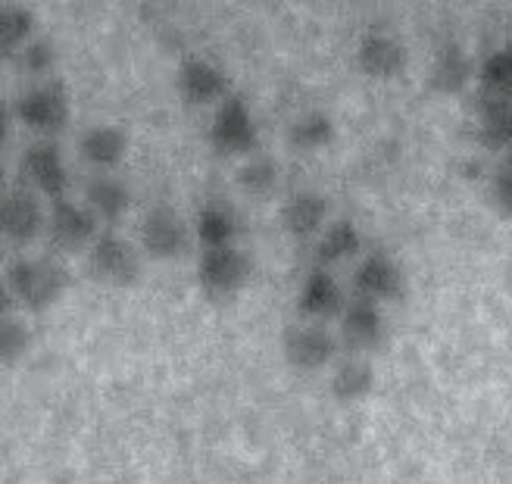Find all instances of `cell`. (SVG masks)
<instances>
[{"mask_svg": "<svg viewBox=\"0 0 512 484\" xmlns=\"http://www.w3.org/2000/svg\"><path fill=\"white\" fill-rule=\"evenodd\" d=\"M356 63H360L369 79H394L406 63V50L391 35L369 32L360 41V47H356Z\"/></svg>", "mask_w": 512, "mask_h": 484, "instance_id": "4fadbf2b", "label": "cell"}, {"mask_svg": "<svg viewBox=\"0 0 512 484\" xmlns=\"http://www.w3.org/2000/svg\"><path fill=\"white\" fill-rule=\"evenodd\" d=\"M35 32V13L25 7H4L0 13V54L10 57ZM32 44V41H29Z\"/></svg>", "mask_w": 512, "mask_h": 484, "instance_id": "cb8c5ba5", "label": "cell"}, {"mask_svg": "<svg viewBox=\"0 0 512 484\" xmlns=\"http://www.w3.org/2000/svg\"><path fill=\"white\" fill-rule=\"evenodd\" d=\"M94 235H97V216L91 210L75 207L69 200H57L50 207V238H54V244L75 250L85 247Z\"/></svg>", "mask_w": 512, "mask_h": 484, "instance_id": "5bb4252c", "label": "cell"}, {"mask_svg": "<svg viewBox=\"0 0 512 484\" xmlns=\"http://www.w3.org/2000/svg\"><path fill=\"white\" fill-rule=\"evenodd\" d=\"M0 228L10 241H32L44 228L41 203L29 191H10L0 200Z\"/></svg>", "mask_w": 512, "mask_h": 484, "instance_id": "7c38bea8", "label": "cell"}, {"mask_svg": "<svg viewBox=\"0 0 512 484\" xmlns=\"http://www.w3.org/2000/svg\"><path fill=\"white\" fill-rule=\"evenodd\" d=\"M331 138H335V122H331V116H325L319 110L300 116L291 125V144L300 147V150H319V147L331 144Z\"/></svg>", "mask_w": 512, "mask_h": 484, "instance_id": "d4e9b609", "label": "cell"}, {"mask_svg": "<svg viewBox=\"0 0 512 484\" xmlns=\"http://www.w3.org/2000/svg\"><path fill=\"white\" fill-rule=\"evenodd\" d=\"M328 203L316 191H300L288 200L285 213H281V225L291 238H313L319 228L325 225Z\"/></svg>", "mask_w": 512, "mask_h": 484, "instance_id": "2e32d148", "label": "cell"}, {"mask_svg": "<svg viewBox=\"0 0 512 484\" xmlns=\"http://www.w3.org/2000/svg\"><path fill=\"white\" fill-rule=\"evenodd\" d=\"M210 144L219 150V154H228V157H241V154H250L256 147V125H253V116L244 104V97H225L216 116H213V125H210Z\"/></svg>", "mask_w": 512, "mask_h": 484, "instance_id": "277c9868", "label": "cell"}, {"mask_svg": "<svg viewBox=\"0 0 512 484\" xmlns=\"http://www.w3.org/2000/svg\"><path fill=\"white\" fill-rule=\"evenodd\" d=\"M238 235V216L225 207V203H207L197 213V241L203 244V250H222L232 247V241Z\"/></svg>", "mask_w": 512, "mask_h": 484, "instance_id": "ffe728a7", "label": "cell"}, {"mask_svg": "<svg viewBox=\"0 0 512 484\" xmlns=\"http://www.w3.org/2000/svg\"><path fill=\"white\" fill-rule=\"evenodd\" d=\"M88 203H91V213L104 216V219H119L128 207H132V191H128L122 182H116V178H91L88 188Z\"/></svg>", "mask_w": 512, "mask_h": 484, "instance_id": "44dd1931", "label": "cell"}, {"mask_svg": "<svg viewBox=\"0 0 512 484\" xmlns=\"http://www.w3.org/2000/svg\"><path fill=\"white\" fill-rule=\"evenodd\" d=\"M50 66H54V47H50L47 41H32L29 47H25V69H29L32 75H44Z\"/></svg>", "mask_w": 512, "mask_h": 484, "instance_id": "f1b7e54d", "label": "cell"}, {"mask_svg": "<svg viewBox=\"0 0 512 484\" xmlns=\"http://www.w3.org/2000/svg\"><path fill=\"white\" fill-rule=\"evenodd\" d=\"M7 285L29 310H47L69 285V272L57 260H16L7 269Z\"/></svg>", "mask_w": 512, "mask_h": 484, "instance_id": "6da1fadb", "label": "cell"}, {"mask_svg": "<svg viewBox=\"0 0 512 484\" xmlns=\"http://www.w3.org/2000/svg\"><path fill=\"white\" fill-rule=\"evenodd\" d=\"M372 381H375V372L366 360H347L338 366L335 378H331V394L341 403L363 400L372 391Z\"/></svg>", "mask_w": 512, "mask_h": 484, "instance_id": "7402d4cb", "label": "cell"}, {"mask_svg": "<svg viewBox=\"0 0 512 484\" xmlns=\"http://www.w3.org/2000/svg\"><path fill=\"white\" fill-rule=\"evenodd\" d=\"M91 269L100 282L116 288H132L141 278L138 250L119 235H100L91 247Z\"/></svg>", "mask_w": 512, "mask_h": 484, "instance_id": "5b68a950", "label": "cell"}, {"mask_svg": "<svg viewBox=\"0 0 512 484\" xmlns=\"http://www.w3.org/2000/svg\"><path fill=\"white\" fill-rule=\"evenodd\" d=\"M469 75H472V63L463 54V47L444 44L438 50V57H434V63H431L428 85H431V91H438V94H459L466 88Z\"/></svg>", "mask_w": 512, "mask_h": 484, "instance_id": "e0dca14e", "label": "cell"}, {"mask_svg": "<svg viewBox=\"0 0 512 484\" xmlns=\"http://www.w3.org/2000/svg\"><path fill=\"white\" fill-rule=\"evenodd\" d=\"M297 310L300 316L306 319H335V316H344V294L335 282V275H331L328 269L316 266L306 272L303 278V288H300V297H297Z\"/></svg>", "mask_w": 512, "mask_h": 484, "instance_id": "30bf717a", "label": "cell"}, {"mask_svg": "<svg viewBox=\"0 0 512 484\" xmlns=\"http://www.w3.org/2000/svg\"><path fill=\"white\" fill-rule=\"evenodd\" d=\"M69 91L63 82H47L32 88L29 94L19 97L16 116L25 129H32L38 135H57L69 125Z\"/></svg>", "mask_w": 512, "mask_h": 484, "instance_id": "7a4b0ae2", "label": "cell"}, {"mask_svg": "<svg viewBox=\"0 0 512 484\" xmlns=\"http://www.w3.org/2000/svg\"><path fill=\"white\" fill-rule=\"evenodd\" d=\"M141 247L157 260H175L188 247V228L172 207L160 203L141 222Z\"/></svg>", "mask_w": 512, "mask_h": 484, "instance_id": "52a82bcc", "label": "cell"}, {"mask_svg": "<svg viewBox=\"0 0 512 484\" xmlns=\"http://www.w3.org/2000/svg\"><path fill=\"white\" fill-rule=\"evenodd\" d=\"M360 247H363L360 228H356L350 219H338V222H331L322 232L319 247H316V260L325 269L328 263H344V260L356 257Z\"/></svg>", "mask_w": 512, "mask_h": 484, "instance_id": "d6986e66", "label": "cell"}, {"mask_svg": "<svg viewBox=\"0 0 512 484\" xmlns=\"http://www.w3.org/2000/svg\"><path fill=\"white\" fill-rule=\"evenodd\" d=\"M29 328L25 322H19L16 316H4L0 319V360L7 366H13L19 356L29 350Z\"/></svg>", "mask_w": 512, "mask_h": 484, "instance_id": "4316f807", "label": "cell"}, {"mask_svg": "<svg viewBox=\"0 0 512 484\" xmlns=\"http://www.w3.org/2000/svg\"><path fill=\"white\" fill-rule=\"evenodd\" d=\"M197 278L200 288L207 291L213 300H232L250 278V260L247 253L235 247L222 250H203V257L197 263Z\"/></svg>", "mask_w": 512, "mask_h": 484, "instance_id": "3957f363", "label": "cell"}, {"mask_svg": "<svg viewBox=\"0 0 512 484\" xmlns=\"http://www.w3.org/2000/svg\"><path fill=\"white\" fill-rule=\"evenodd\" d=\"M175 88H178V97H182L185 104L203 107V104L225 100L228 79L216 63L203 60V57H185L175 72Z\"/></svg>", "mask_w": 512, "mask_h": 484, "instance_id": "8992f818", "label": "cell"}, {"mask_svg": "<svg viewBox=\"0 0 512 484\" xmlns=\"http://www.w3.org/2000/svg\"><path fill=\"white\" fill-rule=\"evenodd\" d=\"M353 285H356V294L366 297V300H391L400 294L403 278H400V269L391 257L372 253V257H366L360 263V269H356Z\"/></svg>", "mask_w": 512, "mask_h": 484, "instance_id": "9a60e30c", "label": "cell"}, {"mask_svg": "<svg viewBox=\"0 0 512 484\" xmlns=\"http://www.w3.org/2000/svg\"><path fill=\"white\" fill-rule=\"evenodd\" d=\"M481 138L488 147H512V100H488L481 107Z\"/></svg>", "mask_w": 512, "mask_h": 484, "instance_id": "603a6c76", "label": "cell"}, {"mask_svg": "<svg viewBox=\"0 0 512 484\" xmlns=\"http://www.w3.org/2000/svg\"><path fill=\"white\" fill-rule=\"evenodd\" d=\"M338 338L325 325H294L285 331V360L294 369H322L335 360Z\"/></svg>", "mask_w": 512, "mask_h": 484, "instance_id": "ba28073f", "label": "cell"}, {"mask_svg": "<svg viewBox=\"0 0 512 484\" xmlns=\"http://www.w3.org/2000/svg\"><path fill=\"white\" fill-rule=\"evenodd\" d=\"M481 85L488 88L494 97L509 100L512 97V44L494 50L481 66Z\"/></svg>", "mask_w": 512, "mask_h": 484, "instance_id": "484cf974", "label": "cell"}, {"mask_svg": "<svg viewBox=\"0 0 512 484\" xmlns=\"http://www.w3.org/2000/svg\"><path fill=\"white\" fill-rule=\"evenodd\" d=\"M22 175L29 178V182L50 200H63L66 188H69V172L63 166V157L60 150L50 144V141H41V144H32L25 150L22 157Z\"/></svg>", "mask_w": 512, "mask_h": 484, "instance_id": "9c48e42d", "label": "cell"}, {"mask_svg": "<svg viewBox=\"0 0 512 484\" xmlns=\"http://www.w3.org/2000/svg\"><path fill=\"white\" fill-rule=\"evenodd\" d=\"M82 157L91 163V166H116L122 157H125V150H128V135L119 129V125H94V129L85 132L82 144Z\"/></svg>", "mask_w": 512, "mask_h": 484, "instance_id": "ac0fdd59", "label": "cell"}, {"mask_svg": "<svg viewBox=\"0 0 512 484\" xmlns=\"http://www.w3.org/2000/svg\"><path fill=\"white\" fill-rule=\"evenodd\" d=\"M494 200L506 216H512V163L500 166V172L494 175Z\"/></svg>", "mask_w": 512, "mask_h": 484, "instance_id": "f546056e", "label": "cell"}, {"mask_svg": "<svg viewBox=\"0 0 512 484\" xmlns=\"http://www.w3.org/2000/svg\"><path fill=\"white\" fill-rule=\"evenodd\" d=\"M275 178H278V169L269 157H253L238 172V182L247 194H266L275 185Z\"/></svg>", "mask_w": 512, "mask_h": 484, "instance_id": "83f0119b", "label": "cell"}, {"mask_svg": "<svg viewBox=\"0 0 512 484\" xmlns=\"http://www.w3.org/2000/svg\"><path fill=\"white\" fill-rule=\"evenodd\" d=\"M341 335H344V344L356 353L375 350L384 341V319H381V310L375 307V300L356 297L350 303L341 316Z\"/></svg>", "mask_w": 512, "mask_h": 484, "instance_id": "8fae6325", "label": "cell"}]
</instances>
